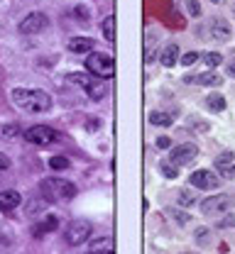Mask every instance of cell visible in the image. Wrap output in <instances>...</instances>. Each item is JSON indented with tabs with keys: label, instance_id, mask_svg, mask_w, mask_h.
I'll return each instance as SVG.
<instances>
[{
	"label": "cell",
	"instance_id": "6da1fadb",
	"mask_svg": "<svg viewBox=\"0 0 235 254\" xmlns=\"http://www.w3.org/2000/svg\"><path fill=\"white\" fill-rule=\"evenodd\" d=\"M12 103L25 113H47L52 108V98L37 88H17L12 91Z\"/></svg>",
	"mask_w": 235,
	"mask_h": 254
},
{
	"label": "cell",
	"instance_id": "7a4b0ae2",
	"mask_svg": "<svg viewBox=\"0 0 235 254\" xmlns=\"http://www.w3.org/2000/svg\"><path fill=\"white\" fill-rule=\"evenodd\" d=\"M39 190H42V195H44L47 200H52V203L69 200V198L76 195V186H74L71 181H67V179H44Z\"/></svg>",
	"mask_w": 235,
	"mask_h": 254
},
{
	"label": "cell",
	"instance_id": "3957f363",
	"mask_svg": "<svg viewBox=\"0 0 235 254\" xmlns=\"http://www.w3.org/2000/svg\"><path fill=\"white\" fill-rule=\"evenodd\" d=\"M69 81L71 83H78L91 100H103L105 93H108V88L101 83V78L98 76H93V73H69Z\"/></svg>",
	"mask_w": 235,
	"mask_h": 254
},
{
	"label": "cell",
	"instance_id": "277c9868",
	"mask_svg": "<svg viewBox=\"0 0 235 254\" xmlns=\"http://www.w3.org/2000/svg\"><path fill=\"white\" fill-rule=\"evenodd\" d=\"M25 139L37 147H49V144L59 142V132L52 129L49 125H32L25 129Z\"/></svg>",
	"mask_w": 235,
	"mask_h": 254
},
{
	"label": "cell",
	"instance_id": "5b68a950",
	"mask_svg": "<svg viewBox=\"0 0 235 254\" xmlns=\"http://www.w3.org/2000/svg\"><path fill=\"white\" fill-rule=\"evenodd\" d=\"M86 68H88L93 76H98V78H113V73H115V62H113L108 54L96 52V54H91V57L86 59Z\"/></svg>",
	"mask_w": 235,
	"mask_h": 254
},
{
	"label": "cell",
	"instance_id": "8992f818",
	"mask_svg": "<svg viewBox=\"0 0 235 254\" xmlns=\"http://www.w3.org/2000/svg\"><path fill=\"white\" fill-rule=\"evenodd\" d=\"M88 235H91V225L86 220H78V222H71L67 227V232H64V237H67L69 245H74V247H78L81 242H86L88 240Z\"/></svg>",
	"mask_w": 235,
	"mask_h": 254
},
{
	"label": "cell",
	"instance_id": "52a82bcc",
	"mask_svg": "<svg viewBox=\"0 0 235 254\" xmlns=\"http://www.w3.org/2000/svg\"><path fill=\"white\" fill-rule=\"evenodd\" d=\"M196 157H199V147L196 144H179V147H174L169 152V161L174 166H184V164L194 161Z\"/></svg>",
	"mask_w": 235,
	"mask_h": 254
},
{
	"label": "cell",
	"instance_id": "ba28073f",
	"mask_svg": "<svg viewBox=\"0 0 235 254\" xmlns=\"http://www.w3.org/2000/svg\"><path fill=\"white\" fill-rule=\"evenodd\" d=\"M47 25H49L47 15H42V12H30V15L20 22V32H22V34H37V32L47 30Z\"/></svg>",
	"mask_w": 235,
	"mask_h": 254
},
{
	"label": "cell",
	"instance_id": "9c48e42d",
	"mask_svg": "<svg viewBox=\"0 0 235 254\" xmlns=\"http://www.w3.org/2000/svg\"><path fill=\"white\" fill-rule=\"evenodd\" d=\"M189 184L194 186V189H218V176L213 174V171H208V169H199V171H194L191 176H189Z\"/></svg>",
	"mask_w": 235,
	"mask_h": 254
},
{
	"label": "cell",
	"instance_id": "30bf717a",
	"mask_svg": "<svg viewBox=\"0 0 235 254\" xmlns=\"http://www.w3.org/2000/svg\"><path fill=\"white\" fill-rule=\"evenodd\" d=\"M233 205V198L231 195H226V193H218V195H213V198H206L201 203V210L206 215H213V213H221V210H228Z\"/></svg>",
	"mask_w": 235,
	"mask_h": 254
},
{
	"label": "cell",
	"instance_id": "8fae6325",
	"mask_svg": "<svg viewBox=\"0 0 235 254\" xmlns=\"http://www.w3.org/2000/svg\"><path fill=\"white\" fill-rule=\"evenodd\" d=\"M20 205V193L17 190H0V213H10Z\"/></svg>",
	"mask_w": 235,
	"mask_h": 254
},
{
	"label": "cell",
	"instance_id": "7c38bea8",
	"mask_svg": "<svg viewBox=\"0 0 235 254\" xmlns=\"http://www.w3.org/2000/svg\"><path fill=\"white\" fill-rule=\"evenodd\" d=\"M57 227H59V218H57V215H47L42 222H37V225H34L32 235L34 237H44L47 232H52V230H57Z\"/></svg>",
	"mask_w": 235,
	"mask_h": 254
},
{
	"label": "cell",
	"instance_id": "4fadbf2b",
	"mask_svg": "<svg viewBox=\"0 0 235 254\" xmlns=\"http://www.w3.org/2000/svg\"><path fill=\"white\" fill-rule=\"evenodd\" d=\"M91 49H93V42L88 37H74V39H69V52H74V54H83V52H91Z\"/></svg>",
	"mask_w": 235,
	"mask_h": 254
},
{
	"label": "cell",
	"instance_id": "5bb4252c",
	"mask_svg": "<svg viewBox=\"0 0 235 254\" xmlns=\"http://www.w3.org/2000/svg\"><path fill=\"white\" fill-rule=\"evenodd\" d=\"M186 81H196L199 86H213V88L223 83V78H221V76H218L216 71H206V73H201V76H196V78H194V76H189Z\"/></svg>",
	"mask_w": 235,
	"mask_h": 254
},
{
	"label": "cell",
	"instance_id": "9a60e30c",
	"mask_svg": "<svg viewBox=\"0 0 235 254\" xmlns=\"http://www.w3.org/2000/svg\"><path fill=\"white\" fill-rule=\"evenodd\" d=\"M88 252L91 254H110L113 252V240H110V237H101V240L91 242Z\"/></svg>",
	"mask_w": 235,
	"mask_h": 254
},
{
	"label": "cell",
	"instance_id": "2e32d148",
	"mask_svg": "<svg viewBox=\"0 0 235 254\" xmlns=\"http://www.w3.org/2000/svg\"><path fill=\"white\" fill-rule=\"evenodd\" d=\"M176 59H179V47H176V44H169V47H164V52L159 54V62H162V66H174V64H176Z\"/></svg>",
	"mask_w": 235,
	"mask_h": 254
},
{
	"label": "cell",
	"instance_id": "e0dca14e",
	"mask_svg": "<svg viewBox=\"0 0 235 254\" xmlns=\"http://www.w3.org/2000/svg\"><path fill=\"white\" fill-rule=\"evenodd\" d=\"M150 123L157 127H169L171 123H174V115L171 113H162V110H157V113H152L150 115Z\"/></svg>",
	"mask_w": 235,
	"mask_h": 254
},
{
	"label": "cell",
	"instance_id": "ac0fdd59",
	"mask_svg": "<svg viewBox=\"0 0 235 254\" xmlns=\"http://www.w3.org/2000/svg\"><path fill=\"white\" fill-rule=\"evenodd\" d=\"M206 105H208L213 113H221V110H226V98L218 95V93H211L206 98Z\"/></svg>",
	"mask_w": 235,
	"mask_h": 254
},
{
	"label": "cell",
	"instance_id": "d6986e66",
	"mask_svg": "<svg viewBox=\"0 0 235 254\" xmlns=\"http://www.w3.org/2000/svg\"><path fill=\"white\" fill-rule=\"evenodd\" d=\"M103 37H105L108 42L115 39V17H113V15H108V17L103 20Z\"/></svg>",
	"mask_w": 235,
	"mask_h": 254
},
{
	"label": "cell",
	"instance_id": "ffe728a7",
	"mask_svg": "<svg viewBox=\"0 0 235 254\" xmlns=\"http://www.w3.org/2000/svg\"><path fill=\"white\" fill-rule=\"evenodd\" d=\"M213 37H218V39H231V27H228L223 20H216V22H213Z\"/></svg>",
	"mask_w": 235,
	"mask_h": 254
},
{
	"label": "cell",
	"instance_id": "44dd1931",
	"mask_svg": "<svg viewBox=\"0 0 235 254\" xmlns=\"http://www.w3.org/2000/svg\"><path fill=\"white\" fill-rule=\"evenodd\" d=\"M176 200H179V205H181V208H189V205H194V203H196V193H194V190H181Z\"/></svg>",
	"mask_w": 235,
	"mask_h": 254
},
{
	"label": "cell",
	"instance_id": "7402d4cb",
	"mask_svg": "<svg viewBox=\"0 0 235 254\" xmlns=\"http://www.w3.org/2000/svg\"><path fill=\"white\" fill-rule=\"evenodd\" d=\"M49 166H52V169H57V171H64V169L71 166V161H69L67 157H52L49 159Z\"/></svg>",
	"mask_w": 235,
	"mask_h": 254
},
{
	"label": "cell",
	"instance_id": "603a6c76",
	"mask_svg": "<svg viewBox=\"0 0 235 254\" xmlns=\"http://www.w3.org/2000/svg\"><path fill=\"white\" fill-rule=\"evenodd\" d=\"M218 171H221V176L223 179H235V166H233V161L231 164H221V166H216Z\"/></svg>",
	"mask_w": 235,
	"mask_h": 254
},
{
	"label": "cell",
	"instance_id": "cb8c5ba5",
	"mask_svg": "<svg viewBox=\"0 0 235 254\" xmlns=\"http://www.w3.org/2000/svg\"><path fill=\"white\" fill-rule=\"evenodd\" d=\"M203 62H206V66H208V68H216L218 64L223 62V57H221L218 52H211V54H206V59H203Z\"/></svg>",
	"mask_w": 235,
	"mask_h": 254
},
{
	"label": "cell",
	"instance_id": "d4e9b609",
	"mask_svg": "<svg viewBox=\"0 0 235 254\" xmlns=\"http://www.w3.org/2000/svg\"><path fill=\"white\" fill-rule=\"evenodd\" d=\"M0 134L7 137V139H10V137H17V134H20V127L17 125H2L0 127Z\"/></svg>",
	"mask_w": 235,
	"mask_h": 254
},
{
	"label": "cell",
	"instance_id": "484cf974",
	"mask_svg": "<svg viewBox=\"0 0 235 254\" xmlns=\"http://www.w3.org/2000/svg\"><path fill=\"white\" fill-rule=\"evenodd\" d=\"M159 169H162V174H164L167 179H176V174H179V171L174 169V164H171V161H164Z\"/></svg>",
	"mask_w": 235,
	"mask_h": 254
},
{
	"label": "cell",
	"instance_id": "4316f807",
	"mask_svg": "<svg viewBox=\"0 0 235 254\" xmlns=\"http://www.w3.org/2000/svg\"><path fill=\"white\" fill-rule=\"evenodd\" d=\"M231 161H235V152H223V154L216 157V166H221V164H231Z\"/></svg>",
	"mask_w": 235,
	"mask_h": 254
},
{
	"label": "cell",
	"instance_id": "83f0119b",
	"mask_svg": "<svg viewBox=\"0 0 235 254\" xmlns=\"http://www.w3.org/2000/svg\"><path fill=\"white\" fill-rule=\"evenodd\" d=\"M186 5H189V15H194V17L201 15V5H199V0H186Z\"/></svg>",
	"mask_w": 235,
	"mask_h": 254
},
{
	"label": "cell",
	"instance_id": "f1b7e54d",
	"mask_svg": "<svg viewBox=\"0 0 235 254\" xmlns=\"http://www.w3.org/2000/svg\"><path fill=\"white\" fill-rule=\"evenodd\" d=\"M196 62H199V54H196V52H189V54L181 57V64H184V66H191V64H196Z\"/></svg>",
	"mask_w": 235,
	"mask_h": 254
},
{
	"label": "cell",
	"instance_id": "f546056e",
	"mask_svg": "<svg viewBox=\"0 0 235 254\" xmlns=\"http://www.w3.org/2000/svg\"><path fill=\"white\" fill-rule=\"evenodd\" d=\"M233 225H235V215H228L223 222H218V227H221V230H228V227H233Z\"/></svg>",
	"mask_w": 235,
	"mask_h": 254
},
{
	"label": "cell",
	"instance_id": "4dcf8cb0",
	"mask_svg": "<svg viewBox=\"0 0 235 254\" xmlns=\"http://www.w3.org/2000/svg\"><path fill=\"white\" fill-rule=\"evenodd\" d=\"M157 147L159 149H167V147H171V139L169 137H157Z\"/></svg>",
	"mask_w": 235,
	"mask_h": 254
},
{
	"label": "cell",
	"instance_id": "1f68e13d",
	"mask_svg": "<svg viewBox=\"0 0 235 254\" xmlns=\"http://www.w3.org/2000/svg\"><path fill=\"white\" fill-rule=\"evenodd\" d=\"M5 169H10V159L5 157V154H0V174H2Z\"/></svg>",
	"mask_w": 235,
	"mask_h": 254
},
{
	"label": "cell",
	"instance_id": "d6a6232c",
	"mask_svg": "<svg viewBox=\"0 0 235 254\" xmlns=\"http://www.w3.org/2000/svg\"><path fill=\"white\" fill-rule=\"evenodd\" d=\"M171 215H174V220H179V222H189V215H184V213H179V210H174Z\"/></svg>",
	"mask_w": 235,
	"mask_h": 254
},
{
	"label": "cell",
	"instance_id": "836d02e7",
	"mask_svg": "<svg viewBox=\"0 0 235 254\" xmlns=\"http://www.w3.org/2000/svg\"><path fill=\"white\" fill-rule=\"evenodd\" d=\"M228 73H231V76H233V78H235V59H233V62H231V64H228Z\"/></svg>",
	"mask_w": 235,
	"mask_h": 254
},
{
	"label": "cell",
	"instance_id": "e575fe53",
	"mask_svg": "<svg viewBox=\"0 0 235 254\" xmlns=\"http://www.w3.org/2000/svg\"><path fill=\"white\" fill-rule=\"evenodd\" d=\"M196 237H199V240H206V237H208V230H199V235H196Z\"/></svg>",
	"mask_w": 235,
	"mask_h": 254
},
{
	"label": "cell",
	"instance_id": "d590c367",
	"mask_svg": "<svg viewBox=\"0 0 235 254\" xmlns=\"http://www.w3.org/2000/svg\"><path fill=\"white\" fill-rule=\"evenodd\" d=\"M211 2H221V0H211Z\"/></svg>",
	"mask_w": 235,
	"mask_h": 254
}]
</instances>
